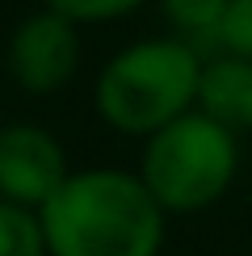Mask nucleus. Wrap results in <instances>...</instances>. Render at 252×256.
<instances>
[{"mask_svg":"<svg viewBox=\"0 0 252 256\" xmlns=\"http://www.w3.org/2000/svg\"><path fill=\"white\" fill-rule=\"evenodd\" d=\"M46 256H160L168 214L134 168H72L38 210Z\"/></svg>","mask_w":252,"mask_h":256,"instance_id":"nucleus-1","label":"nucleus"},{"mask_svg":"<svg viewBox=\"0 0 252 256\" xmlns=\"http://www.w3.org/2000/svg\"><path fill=\"white\" fill-rule=\"evenodd\" d=\"M206 50L176 34H147L126 42L92 76V110L114 134L143 138L181 114L198 110Z\"/></svg>","mask_w":252,"mask_h":256,"instance_id":"nucleus-2","label":"nucleus"},{"mask_svg":"<svg viewBox=\"0 0 252 256\" xmlns=\"http://www.w3.org/2000/svg\"><path fill=\"white\" fill-rule=\"evenodd\" d=\"M240 164H244L240 134L202 110H189L143 138L134 172L156 198V206L168 218H176L218 206L236 185Z\"/></svg>","mask_w":252,"mask_h":256,"instance_id":"nucleus-3","label":"nucleus"},{"mask_svg":"<svg viewBox=\"0 0 252 256\" xmlns=\"http://www.w3.org/2000/svg\"><path fill=\"white\" fill-rule=\"evenodd\" d=\"M84 63V30L68 17L34 8L4 38V72L26 97H55L80 76Z\"/></svg>","mask_w":252,"mask_h":256,"instance_id":"nucleus-4","label":"nucleus"},{"mask_svg":"<svg viewBox=\"0 0 252 256\" xmlns=\"http://www.w3.org/2000/svg\"><path fill=\"white\" fill-rule=\"evenodd\" d=\"M72 172L59 134L38 122H4L0 126V202L26 210H42L63 176Z\"/></svg>","mask_w":252,"mask_h":256,"instance_id":"nucleus-5","label":"nucleus"},{"mask_svg":"<svg viewBox=\"0 0 252 256\" xmlns=\"http://www.w3.org/2000/svg\"><path fill=\"white\" fill-rule=\"evenodd\" d=\"M198 110L231 126L236 134L252 130V59L210 50L202 63V84H198Z\"/></svg>","mask_w":252,"mask_h":256,"instance_id":"nucleus-6","label":"nucleus"},{"mask_svg":"<svg viewBox=\"0 0 252 256\" xmlns=\"http://www.w3.org/2000/svg\"><path fill=\"white\" fill-rule=\"evenodd\" d=\"M227 4L231 0H156L168 34L185 38L189 46L206 50V55L214 50V42H218V26H223Z\"/></svg>","mask_w":252,"mask_h":256,"instance_id":"nucleus-7","label":"nucleus"},{"mask_svg":"<svg viewBox=\"0 0 252 256\" xmlns=\"http://www.w3.org/2000/svg\"><path fill=\"white\" fill-rule=\"evenodd\" d=\"M0 256H46L38 210L0 202Z\"/></svg>","mask_w":252,"mask_h":256,"instance_id":"nucleus-8","label":"nucleus"},{"mask_svg":"<svg viewBox=\"0 0 252 256\" xmlns=\"http://www.w3.org/2000/svg\"><path fill=\"white\" fill-rule=\"evenodd\" d=\"M38 4L50 8V13H59V17H68L80 30H92V26H114V21L134 17L152 0H38Z\"/></svg>","mask_w":252,"mask_h":256,"instance_id":"nucleus-9","label":"nucleus"},{"mask_svg":"<svg viewBox=\"0 0 252 256\" xmlns=\"http://www.w3.org/2000/svg\"><path fill=\"white\" fill-rule=\"evenodd\" d=\"M214 50H227V55L252 59V0H231V4H227Z\"/></svg>","mask_w":252,"mask_h":256,"instance_id":"nucleus-10","label":"nucleus"}]
</instances>
